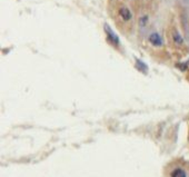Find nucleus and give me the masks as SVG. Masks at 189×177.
Segmentation results:
<instances>
[{"label":"nucleus","instance_id":"f257e3e1","mask_svg":"<svg viewBox=\"0 0 189 177\" xmlns=\"http://www.w3.org/2000/svg\"><path fill=\"white\" fill-rule=\"evenodd\" d=\"M104 28H105V31H106V35H107V39H108V41H109L110 44L115 45V46H118V45H119V38H118V36L113 33V30H111V28H110L107 23H105Z\"/></svg>","mask_w":189,"mask_h":177},{"label":"nucleus","instance_id":"f03ea898","mask_svg":"<svg viewBox=\"0 0 189 177\" xmlns=\"http://www.w3.org/2000/svg\"><path fill=\"white\" fill-rule=\"evenodd\" d=\"M148 40H149V42L153 46H155V47H161L163 46V44H164V41H163V38H161V36H160L158 33H153L149 35V38H148Z\"/></svg>","mask_w":189,"mask_h":177},{"label":"nucleus","instance_id":"7ed1b4c3","mask_svg":"<svg viewBox=\"0 0 189 177\" xmlns=\"http://www.w3.org/2000/svg\"><path fill=\"white\" fill-rule=\"evenodd\" d=\"M118 12H119V16L121 17V19L125 20V21H129L132 18V14H131V11L127 7H121Z\"/></svg>","mask_w":189,"mask_h":177},{"label":"nucleus","instance_id":"20e7f679","mask_svg":"<svg viewBox=\"0 0 189 177\" xmlns=\"http://www.w3.org/2000/svg\"><path fill=\"white\" fill-rule=\"evenodd\" d=\"M172 40L176 45H182L184 44V39H182L181 35L177 31V30H174L172 33Z\"/></svg>","mask_w":189,"mask_h":177},{"label":"nucleus","instance_id":"39448f33","mask_svg":"<svg viewBox=\"0 0 189 177\" xmlns=\"http://www.w3.org/2000/svg\"><path fill=\"white\" fill-rule=\"evenodd\" d=\"M171 177H187L186 176V173L181 168H177L171 172Z\"/></svg>","mask_w":189,"mask_h":177},{"label":"nucleus","instance_id":"423d86ee","mask_svg":"<svg viewBox=\"0 0 189 177\" xmlns=\"http://www.w3.org/2000/svg\"><path fill=\"white\" fill-rule=\"evenodd\" d=\"M136 63H137L136 67H137L138 69L141 70L142 73H147V70H148V68H147V66H146V64H145V63H142V61H140L139 59H136Z\"/></svg>","mask_w":189,"mask_h":177},{"label":"nucleus","instance_id":"0eeeda50","mask_svg":"<svg viewBox=\"0 0 189 177\" xmlns=\"http://www.w3.org/2000/svg\"><path fill=\"white\" fill-rule=\"evenodd\" d=\"M147 22H148V17L144 16V17H141V18L139 19V26L142 28V27H145L147 25Z\"/></svg>","mask_w":189,"mask_h":177}]
</instances>
